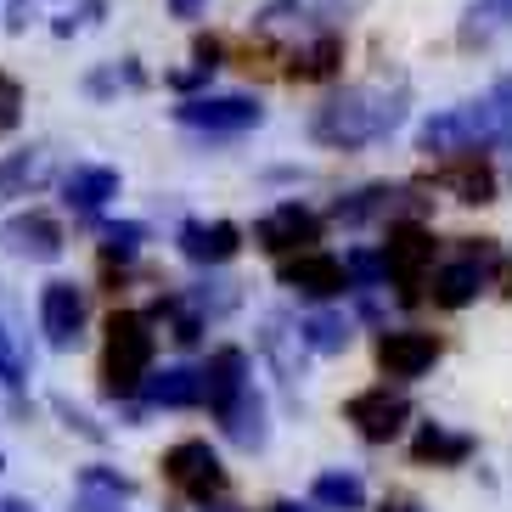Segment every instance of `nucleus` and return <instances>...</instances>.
Listing matches in <instances>:
<instances>
[{
  "mask_svg": "<svg viewBox=\"0 0 512 512\" xmlns=\"http://www.w3.org/2000/svg\"><path fill=\"white\" fill-rule=\"evenodd\" d=\"M411 107V79L406 74H377L361 85H344L338 96L310 113V141L332 152H355V147H377L406 124Z\"/></svg>",
  "mask_w": 512,
  "mask_h": 512,
  "instance_id": "1",
  "label": "nucleus"
},
{
  "mask_svg": "<svg viewBox=\"0 0 512 512\" xmlns=\"http://www.w3.org/2000/svg\"><path fill=\"white\" fill-rule=\"evenodd\" d=\"M158 355V332L141 310H113L107 316V349H102V394L107 400H130L141 377L152 372Z\"/></svg>",
  "mask_w": 512,
  "mask_h": 512,
  "instance_id": "2",
  "label": "nucleus"
},
{
  "mask_svg": "<svg viewBox=\"0 0 512 512\" xmlns=\"http://www.w3.org/2000/svg\"><path fill=\"white\" fill-rule=\"evenodd\" d=\"M417 152L428 158H462V152H496V124H490V107L479 102H462V107H445L417 130Z\"/></svg>",
  "mask_w": 512,
  "mask_h": 512,
  "instance_id": "3",
  "label": "nucleus"
},
{
  "mask_svg": "<svg viewBox=\"0 0 512 512\" xmlns=\"http://www.w3.org/2000/svg\"><path fill=\"white\" fill-rule=\"evenodd\" d=\"M383 282H394L400 299H422V282L434 271V231H422L417 220H400L389 226V242H383Z\"/></svg>",
  "mask_w": 512,
  "mask_h": 512,
  "instance_id": "4",
  "label": "nucleus"
},
{
  "mask_svg": "<svg viewBox=\"0 0 512 512\" xmlns=\"http://www.w3.org/2000/svg\"><path fill=\"white\" fill-rule=\"evenodd\" d=\"M265 119V102L259 96H186L175 107V124L197 130V136H242Z\"/></svg>",
  "mask_w": 512,
  "mask_h": 512,
  "instance_id": "5",
  "label": "nucleus"
},
{
  "mask_svg": "<svg viewBox=\"0 0 512 512\" xmlns=\"http://www.w3.org/2000/svg\"><path fill=\"white\" fill-rule=\"evenodd\" d=\"M164 479L192 501H214L226 490V467H220L209 439H181V445L164 451Z\"/></svg>",
  "mask_w": 512,
  "mask_h": 512,
  "instance_id": "6",
  "label": "nucleus"
},
{
  "mask_svg": "<svg viewBox=\"0 0 512 512\" xmlns=\"http://www.w3.org/2000/svg\"><path fill=\"white\" fill-rule=\"evenodd\" d=\"M91 327V299H85V287L79 282H46L40 287V332H46L51 349H79Z\"/></svg>",
  "mask_w": 512,
  "mask_h": 512,
  "instance_id": "7",
  "label": "nucleus"
},
{
  "mask_svg": "<svg viewBox=\"0 0 512 512\" xmlns=\"http://www.w3.org/2000/svg\"><path fill=\"white\" fill-rule=\"evenodd\" d=\"M344 417L355 422V434H361V439H372V445H389V439L411 422V400H406V394H394L389 383H377V389H361L355 400H349Z\"/></svg>",
  "mask_w": 512,
  "mask_h": 512,
  "instance_id": "8",
  "label": "nucleus"
},
{
  "mask_svg": "<svg viewBox=\"0 0 512 512\" xmlns=\"http://www.w3.org/2000/svg\"><path fill=\"white\" fill-rule=\"evenodd\" d=\"M0 248L17 259H34V265H51V259H62L68 237H62V226L46 209H23L12 220H0Z\"/></svg>",
  "mask_w": 512,
  "mask_h": 512,
  "instance_id": "9",
  "label": "nucleus"
},
{
  "mask_svg": "<svg viewBox=\"0 0 512 512\" xmlns=\"http://www.w3.org/2000/svg\"><path fill=\"white\" fill-rule=\"evenodd\" d=\"M282 287H293L304 299H338V293H349V271L327 248H299L282 259Z\"/></svg>",
  "mask_w": 512,
  "mask_h": 512,
  "instance_id": "10",
  "label": "nucleus"
},
{
  "mask_svg": "<svg viewBox=\"0 0 512 512\" xmlns=\"http://www.w3.org/2000/svg\"><path fill=\"white\" fill-rule=\"evenodd\" d=\"M254 242L265 254H299V248H316L321 242V214L304 209V203H276L265 220H254Z\"/></svg>",
  "mask_w": 512,
  "mask_h": 512,
  "instance_id": "11",
  "label": "nucleus"
},
{
  "mask_svg": "<svg viewBox=\"0 0 512 512\" xmlns=\"http://www.w3.org/2000/svg\"><path fill=\"white\" fill-rule=\"evenodd\" d=\"M434 361H439V338H434V332L400 327V332H383V338H377V366H383L394 383H411V377H422Z\"/></svg>",
  "mask_w": 512,
  "mask_h": 512,
  "instance_id": "12",
  "label": "nucleus"
},
{
  "mask_svg": "<svg viewBox=\"0 0 512 512\" xmlns=\"http://www.w3.org/2000/svg\"><path fill=\"white\" fill-rule=\"evenodd\" d=\"M484 259H490V248H479V259H451V265H434L428 271V282H422V293L439 304V310H462V304L479 299L484 287Z\"/></svg>",
  "mask_w": 512,
  "mask_h": 512,
  "instance_id": "13",
  "label": "nucleus"
},
{
  "mask_svg": "<svg viewBox=\"0 0 512 512\" xmlns=\"http://www.w3.org/2000/svg\"><path fill=\"white\" fill-rule=\"evenodd\" d=\"M136 394L158 411H192V406H203V366H164V372H147Z\"/></svg>",
  "mask_w": 512,
  "mask_h": 512,
  "instance_id": "14",
  "label": "nucleus"
},
{
  "mask_svg": "<svg viewBox=\"0 0 512 512\" xmlns=\"http://www.w3.org/2000/svg\"><path fill=\"white\" fill-rule=\"evenodd\" d=\"M439 192H456L462 203H496V169L484 152H462V158H445L434 169Z\"/></svg>",
  "mask_w": 512,
  "mask_h": 512,
  "instance_id": "15",
  "label": "nucleus"
},
{
  "mask_svg": "<svg viewBox=\"0 0 512 512\" xmlns=\"http://www.w3.org/2000/svg\"><path fill=\"white\" fill-rule=\"evenodd\" d=\"M175 242H181V254L192 259V265H226V259H237L242 231L231 226V220H186V226L175 231Z\"/></svg>",
  "mask_w": 512,
  "mask_h": 512,
  "instance_id": "16",
  "label": "nucleus"
},
{
  "mask_svg": "<svg viewBox=\"0 0 512 512\" xmlns=\"http://www.w3.org/2000/svg\"><path fill=\"white\" fill-rule=\"evenodd\" d=\"M214 422L226 428V439L242 445V451H265V439H271V428H265V394H259L254 383H248L231 406L214 411Z\"/></svg>",
  "mask_w": 512,
  "mask_h": 512,
  "instance_id": "17",
  "label": "nucleus"
},
{
  "mask_svg": "<svg viewBox=\"0 0 512 512\" xmlns=\"http://www.w3.org/2000/svg\"><path fill=\"white\" fill-rule=\"evenodd\" d=\"M119 197V169H107V164H74L68 175H62V203L74 214H96L107 209Z\"/></svg>",
  "mask_w": 512,
  "mask_h": 512,
  "instance_id": "18",
  "label": "nucleus"
},
{
  "mask_svg": "<svg viewBox=\"0 0 512 512\" xmlns=\"http://www.w3.org/2000/svg\"><path fill=\"white\" fill-rule=\"evenodd\" d=\"M0 383L6 389H23L29 383V332L17 316V299L0 287Z\"/></svg>",
  "mask_w": 512,
  "mask_h": 512,
  "instance_id": "19",
  "label": "nucleus"
},
{
  "mask_svg": "<svg viewBox=\"0 0 512 512\" xmlns=\"http://www.w3.org/2000/svg\"><path fill=\"white\" fill-rule=\"evenodd\" d=\"M248 383H254V377H248V355H242L237 344L214 349L209 366H203V406H209V411L231 406V400H237Z\"/></svg>",
  "mask_w": 512,
  "mask_h": 512,
  "instance_id": "20",
  "label": "nucleus"
},
{
  "mask_svg": "<svg viewBox=\"0 0 512 512\" xmlns=\"http://www.w3.org/2000/svg\"><path fill=\"white\" fill-rule=\"evenodd\" d=\"M501 34H512V0H467L456 40L473 51V46H496Z\"/></svg>",
  "mask_w": 512,
  "mask_h": 512,
  "instance_id": "21",
  "label": "nucleus"
},
{
  "mask_svg": "<svg viewBox=\"0 0 512 512\" xmlns=\"http://www.w3.org/2000/svg\"><path fill=\"white\" fill-rule=\"evenodd\" d=\"M327 17H332L327 0H271L254 23L265 34H293V29H299V34H321V29H327Z\"/></svg>",
  "mask_w": 512,
  "mask_h": 512,
  "instance_id": "22",
  "label": "nucleus"
},
{
  "mask_svg": "<svg viewBox=\"0 0 512 512\" xmlns=\"http://www.w3.org/2000/svg\"><path fill=\"white\" fill-rule=\"evenodd\" d=\"M338 62H344V34H310V46L293 51V62H287V79H304V85H316V79H332L338 74Z\"/></svg>",
  "mask_w": 512,
  "mask_h": 512,
  "instance_id": "23",
  "label": "nucleus"
},
{
  "mask_svg": "<svg viewBox=\"0 0 512 512\" xmlns=\"http://www.w3.org/2000/svg\"><path fill=\"white\" fill-rule=\"evenodd\" d=\"M46 181H51V152H6L0 158V203L40 192Z\"/></svg>",
  "mask_w": 512,
  "mask_h": 512,
  "instance_id": "24",
  "label": "nucleus"
},
{
  "mask_svg": "<svg viewBox=\"0 0 512 512\" xmlns=\"http://www.w3.org/2000/svg\"><path fill=\"white\" fill-rule=\"evenodd\" d=\"M411 456H417V462H434V467H456V462L473 456V439L451 434V428H439V422H422V434L411 439Z\"/></svg>",
  "mask_w": 512,
  "mask_h": 512,
  "instance_id": "25",
  "label": "nucleus"
},
{
  "mask_svg": "<svg viewBox=\"0 0 512 512\" xmlns=\"http://www.w3.org/2000/svg\"><path fill=\"white\" fill-rule=\"evenodd\" d=\"M259 349L271 355V366L287 377V383H299V372H304V338H299L293 327H287L282 316L265 321V338H259Z\"/></svg>",
  "mask_w": 512,
  "mask_h": 512,
  "instance_id": "26",
  "label": "nucleus"
},
{
  "mask_svg": "<svg viewBox=\"0 0 512 512\" xmlns=\"http://www.w3.org/2000/svg\"><path fill=\"white\" fill-rule=\"evenodd\" d=\"M310 507H332V512H361L366 507V484L355 473H321L310 484Z\"/></svg>",
  "mask_w": 512,
  "mask_h": 512,
  "instance_id": "27",
  "label": "nucleus"
},
{
  "mask_svg": "<svg viewBox=\"0 0 512 512\" xmlns=\"http://www.w3.org/2000/svg\"><path fill=\"white\" fill-rule=\"evenodd\" d=\"M400 192H389V186H361V192H349L332 203V220L338 226H361V220H377V214H389V203Z\"/></svg>",
  "mask_w": 512,
  "mask_h": 512,
  "instance_id": "28",
  "label": "nucleus"
},
{
  "mask_svg": "<svg viewBox=\"0 0 512 512\" xmlns=\"http://www.w3.org/2000/svg\"><path fill=\"white\" fill-rule=\"evenodd\" d=\"M299 338H304V349H316V355H338V349H349V321L332 316V310H316V316L299 321Z\"/></svg>",
  "mask_w": 512,
  "mask_h": 512,
  "instance_id": "29",
  "label": "nucleus"
},
{
  "mask_svg": "<svg viewBox=\"0 0 512 512\" xmlns=\"http://www.w3.org/2000/svg\"><path fill=\"white\" fill-rule=\"evenodd\" d=\"M181 304L197 321H214V316H226V310H237V282H197L181 293Z\"/></svg>",
  "mask_w": 512,
  "mask_h": 512,
  "instance_id": "30",
  "label": "nucleus"
},
{
  "mask_svg": "<svg viewBox=\"0 0 512 512\" xmlns=\"http://www.w3.org/2000/svg\"><path fill=\"white\" fill-rule=\"evenodd\" d=\"M147 242V226L141 220H124V226H107L102 231V265H130Z\"/></svg>",
  "mask_w": 512,
  "mask_h": 512,
  "instance_id": "31",
  "label": "nucleus"
},
{
  "mask_svg": "<svg viewBox=\"0 0 512 512\" xmlns=\"http://www.w3.org/2000/svg\"><path fill=\"white\" fill-rule=\"evenodd\" d=\"M484 107H490V124H496V152H512V74H501L484 91Z\"/></svg>",
  "mask_w": 512,
  "mask_h": 512,
  "instance_id": "32",
  "label": "nucleus"
},
{
  "mask_svg": "<svg viewBox=\"0 0 512 512\" xmlns=\"http://www.w3.org/2000/svg\"><path fill=\"white\" fill-rule=\"evenodd\" d=\"M79 490H85V496H113V501H130V496H136V479H124V473H113V467L91 462V467H79Z\"/></svg>",
  "mask_w": 512,
  "mask_h": 512,
  "instance_id": "33",
  "label": "nucleus"
},
{
  "mask_svg": "<svg viewBox=\"0 0 512 512\" xmlns=\"http://www.w3.org/2000/svg\"><path fill=\"white\" fill-rule=\"evenodd\" d=\"M51 411H57V417L68 422L74 434H85V439H91V445H102V439H107V428H102V422H91L85 411L74 406V400H62V394H57V400H51Z\"/></svg>",
  "mask_w": 512,
  "mask_h": 512,
  "instance_id": "34",
  "label": "nucleus"
},
{
  "mask_svg": "<svg viewBox=\"0 0 512 512\" xmlns=\"http://www.w3.org/2000/svg\"><path fill=\"white\" fill-rule=\"evenodd\" d=\"M17 107H23V91H17V79L0 74V130H17V119H23Z\"/></svg>",
  "mask_w": 512,
  "mask_h": 512,
  "instance_id": "35",
  "label": "nucleus"
},
{
  "mask_svg": "<svg viewBox=\"0 0 512 512\" xmlns=\"http://www.w3.org/2000/svg\"><path fill=\"white\" fill-rule=\"evenodd\" d=\"M209 74H214V68L192 62V68H175V74H169L164 85H169V91H197V85H209Z\"/></svg>",
  "mask_w": 512,
  "mask_h": 512,
  "instance_id": "36",
  "label": "nucleus"
},
{
  "mask_svg": "<svg viewBox=\"0 0 512 512\" xmlns=\"http://www.w3.org/2000/svg\"><path fill=\"white\" fill-rule=\"evenodd\" d=\"M34 23V0H6V29L23 34Z\"/></svg>",
  "mask_w": 512,
  "mask_h": 512,
  "instance_id": "37",
  "label": "nucleus"
},
{
  "mask_svg": "<svg viewBox=\"0 0 512 512\" xmlns=\"http://www.w3.org/2000/svg\"><path fill=\"white\" fill-rule=\"evenodd\" d=\"M74 512H124V501H113V496H85V490H79Z\"/></svg>",
  "mask_w": 512,
  "mask_h": 512,
  "instance_id": "38",
  "label": "nucleus"
},
{
  "mask_svg": "<svg viewBox=\"0 0 512 512\" xmlns=\"http://www.w3.org/2000/svg\"><path fill=\"white\" fill-rule=\"evenodd\" d=\"M169 6H175V17H197V12H203V0H169Z\"/></svg>",
  "mask_w": 512,
  "mask_h": 512,
  "instance_id": "39",
  "label": "nucleus"
},
{
  "mask_svg": "<svg viewBox=\"0 0 512 512\" xmlns=\"http://www.w3.org/2000/svg\"><path fill=\"white\" fill-rule=\"evenodd\" d=\"M383 512H422L417 501H406V496H394V501H383Z\"/></svg>",
  "mask_w": 512,
  "mask_h": 512,
  "instance_id": "40",
  "label": "nucleus"
},
{
  "mask_svg": "<svg viewBox=\"0 0 512 512\" xmlns=\"http://www.w3.org/2000/svg\"><path fill=\"white\" fill-rule=\"evenodd\" d=\"M271 512H316V507H304V501H276Z\"/></svg>",
  "mask_w": 512,
  "mask_h": 512,
  "instance_id": "41",
  "label": "nucleus"
},
{
  "mask_svg": "<svg viewBox=\"0 0 512 512\" xmlns=\"http://www.w3.org/2000/svg\"><path fill=\"white\" fill-rule=\"evenodd\" d=\"M12 512H34V507H23V501H12Z\"/></svg>",
  "mask_w": 512,
  "mask_h": 512,
  "instance_id": "42",
  "label": "nucleus"
},
{
  "mask_svg": "<svg viewBox=\"0 0 512 512\" xmlns=\"http://www.w3.org/2000/svg\"><path fill=\"white\" fill-rule=\"evenodd\" d=\"M209 512H237V507H209Z\"/></svg>",
  "mask_w": 512,
  "mask_h": 512,
  "instance_id": "43",
  "label": "nucleus"
},
{
  "mask_svg": "<svg viewBox=\"0 0 512 512\" xmlns=\"http://www.w3.org/2000/svg\"><path fill=\"white\" fill-rule=\"evenodd\" d=\"M0 512H12V501H0Z\"/></svg>",
  "mask_w": 512,
  "mask_h": 512,
  "instance_id": "44",
  "label": "nucleus"
},
{
  "mask_svg": "<svg viewBox=\"0 0 512 512\" xmlns=\"http://www.w3.org/2000/svg\"><path fill=\"white\" fill-rule=\"evenodd\" d=\"M0 467H6V451H0Z\"/></svg>",
  "mask_w": 512,
  "mask_h": 512,
  "instance_id": "45",
  "label": "nucleus"
}]
</instances>
